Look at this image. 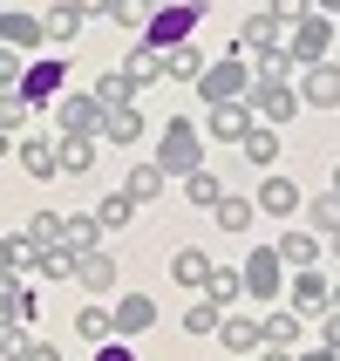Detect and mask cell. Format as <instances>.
<instances>
[{
	"label": "cell",
	"mask_w": 340,
	"mask_h": 361,
	"mask_svg": "<svg viewBox=\"0 0 340 361\" xmlns=\"http://www.w3.org/2000/svg\"><path fill=\"white\" fill-rule=\"evenodd\" d=\"M198 20H204V0H177V7H150V20H143V48L170 55V48H184V41L198 35Z\"/></svg>",
	"instance_id": "1"
},
{
	"label": "cell",
	"mask_w": 340,
	"mask_h": 361,
	"mask_svg": "<svg viewBox=\"0 0 340 361\" xmlns=\"http://www.w3.org/2000/svg\"><path fill=\"white\" fill-rule=\"evenodd\" d=\"M157 171H163V178H191V171H204V130H198V123H184V116L163 123Z\"/></svg>",
	"instance_id": "2"
},
{
	"label": "cell",
	"mask_w": 340,
	"mask_h": 361,
	"mask_svg": "<svg viewBox=\"0 0 340 361\" xmlns=\"http://www.w3.org/2000/svg\"><path fill=\"white\" fill-rule=\"evenodd\" d=\"M198 96H204V109H211V102H245V96H252V68H245V55L204 61V75H198Z\"/></svg>",
	"instance_id": "3"
},
{
	"label": "cell",
	"mask_w": 340,
	"mask_h": 361,
	"mask_svg": "<svg viewBox=\"0 0 340 361\" xmlns=\"http://www.w3.org/2000/svg\"><path fill=\"white\" fill-rule=\"evenodd\" d=\"M327 35H334V14H306L293 35H286V55H293V68H313V61H327Z\"/></svg>",
	"instance_id": "4"
},
{
	"label": "cell",
	"mask_w": 340,
	"mask_h": 361,
	"mask_svg": "<svg viewBox=\"0 0 340 361\" xmlns=\"http://www.w3.org/2000/svg\"><path fill=\"white\" fill-rule=\"evenodd\" d=\"M300 116V96L286 89V82H252V123H265V130H279V123Z\"/></svg>",
	"instance_id": "5"
},
{
	"label": "cell",
	"mask_w": 340,
	"mask_h": 361,
	"mask_svg": "<svg viewBox=\"0 0 340 361\" xmlns=\"http://www.w3.org/2000/svg\"><path fill=\"white\" fill-rule=\"evenodd\" d=\"M55 123H61V137H96L102 143V102L96 96H55Z\"/></svg>",
	"instance_id": "6"
},
{
	"label": "cell",
	"mask_w": 340,
	"mask_h": 361,
	"mask_svg": "<svg viewBox=\"0 0 340 361\" xmlns=\"http://www.w3.org/2000/svg\"><path fill=\"white\" fill-rule=\"evenodd\" d=\"M143 327H157V300H150V293H122V300L109 307V341H130Z\"/></svg>",
	"instance_id": "7"
},
{
	"label": "cell",
	"mask_w": 340,
	"mask_h": 361,
	"mask_svg": "<svg viewBox=\"0 0 340 361\" xmlns=\"http://www.w3.org/2000/svg\"><path fill=\"white\" fill-rule=\"evenodd\" d=\"M245 273V293H252V300H279V280H286V266H279V252H272V245H265V252H252V259L239 266Z\"/></svg>",
	"instance_id": "8"
},
{
	"label": "cell",
	"mask_w": 340,
	"mask_h": 361,
	"mask_svg": "<svg viewBox=\"0 0 340 361\" xmlns=\"http://www.w3.org/2000/svg\"><path fill=\"white\" fill-rule=\"evenodd\" d=\"M61 82H68V68H61V55H55V61H34V68H20V89H14V96L34 109V102H55V96H61Z\"/></svg>",
	"instance_id": "9"
},
{
	"label": "cell",
	"mask_w": 340,
	"mask_h": 361,
	"mask_svg": "<svg viewBox=\"0 0 340 361\" xmlns=\"http://www.w3.org/2000/svg\"><path fill=\"white\" fill-rule=\"evenodd\" d=\"M41 14H20V7H7L0 14V48H14V55H27V48H41Z\"/></svg>",
	"instance_id": "10"
},
{
	"label": "cell",
	"mask_w": 340,
	"mask_h": 361,
	"mask_svg": "<svg viewBox=\"0 0 340 361\" xmlns=\"http://www.w3.org/2000/svg\"><path fill=\"white\" fill-rule=\"evenodd\" d=\"M300 102H306V109H334V102H340V68H334V61H313V68H306Z\"/></svg>",
	"instance_id": "11"
},
{
	"label": "cell",
	"mask_w": 340,
	"mask_h": 361,
	"mask_svg": "<svg viewBox=\"0 0 340 361\" xmlns=\"http://www.w3.org/2000/svg\"><path fill=\"white\" fill-rule=\"evenodd\" d=\"M245 130H252V109H245V102H211V116H204V137L239 143Z\"/></svg>",
	"instance_id": "12"
},
{
	"label": "cell",
	"mask_w": 340,
	"mask_h": 361,
	"mask_svg": "<svg viewBox=\"0 0 340 361\" xmlns=\"http://www.w3.org/2000/svg\"><path fill=\"white\" fill-rule=\"evenodd\" d=\"M265 48H286V27L272 14H252L239 20V55H265Z\"/></svg>",
	"instance_id": "13"
},
{
	"label": "cell",
	"mask_w": 340,
	"mask_h": 361,
	"mask_svg": "<svg viewBox=\"0 0 340 361\" xmlns=\"http://www.w3.org/2000/svg\"><path fill=\"white\" fill-rule=\"evenodd\" d=\"M272 252H279V266H293V273H313L320 252H327V239H313V232H286Z\"/></svg>",
	"instance_id": "14"
},
{
	"label": "cell",
	"mask_w": 340,
	"mask_h": 361,
	"mask_svg": "<svg viewBox=\"0 0 340 361\" xmlns=\"http://www.w3.org/2000/svg\"><path fill=\"white\" fill-rule=\"evenodd\" d=\"M27 321H34V293L14 273H0V327H27Z\"/></svg>",
	"instance_id": "15"
},
{
	"label": "cell",
	"mask_w": 340,
	"mask_h": 361,
	"mask_svg": "<svg viewBox=\"0 0 340 361\" xmlns=\"http://www.w3.org/2000/svg\"><path fill=\"white\" fill-rule=\"evenodd\" d=\"M252 212L293 219V212H300V184H293V178H265V184H259V198H252Z\"/></svg>",
	"instance_id": "16"
},
{
	"label": "cell",
	"mask_w": 340,
	"mask_h": 361,
	"mask_svg": "<svg viewBox=\"0 0 340 361\" xmlns=\"http://www.w3.org/2000/svg\"><path fill=\"white\" fill-rule=\"evenodd\" d=\"M75 280L89 286V293H109V286H116V252H109V245L82 252V259H75Z\"/></svg>",
	"instance_id": "17"
},
{
	"label": "cell",
	"mask_w": 340,
	"mask_h": 361,
	"mask_svg": "<svg viewBox=\"0 0 340 361\" xmlns=\"http://www.w3.org/2000/svg\"><path fill=\"white\" fill-rule=\"evenodd\" d=\"M55 171H61V178L96 171V137H55Z\"/></svg>",
	"instance_id": "18"
},
{
	"label": "cell",
	"mask_w": 340,
	"mask_h": 361,
	"mask_svg": "<svg viewBox=\"0 0 340 361\" xmlns=\"http://www.w3.org/2000/svg\"><path fill=\"white\" fill-rule=\"evenodd\" d=\"M218 341H225V355H259V321L252 314H225Z\"/></svg>",
	"instance_id": "19"
},
{
	"label": "cell",
	"mask_w": 340,
	"mask_h": 361,
	"mask_svg": "<svg viewBox=\"0 0 340 361\" xmlns=\"http://www.w3.org/2000/svg\"><path fill=\"white\" fill-rule=\"evenodd\" d=\"M170 280H177V286H198V293H204V280H211V252H198V245H177V252H170Z\"/></svg>",
	"instance_id": "20"
},
{
	"label": "cell",
	"mask_w": 340,
	"mask_h": 361,
	"mask_svg": "<svg viewBox=\"0 0 340 361\" xmlns=\"http://www.w3.org/2000/svg\"><path fill=\"white\" fill-rule=\"evenodd\" d=\"M293 341H300V314H293V307H279V314H265V321H259V348L293 355Z\"/></svg>",
	"instance_id": "21"
},
{
	"label": "cell",
	"mask_w": 340,
	"mask_h": 361,
	"mask_svg": "<svg viewBox=\"0 0 340 361\" xmlns=\"http://www.w3.org/2000/svg\"><path fill=\"white\" fill-rule=\"evenodd\" d=\"M327 293H334V286H327V273L320 266H313V273H300V280H293V314H327Z\"/></svg>",
	"instance_id": "22"
},
{
	"label": "cell",
	"mask_w": 340,
	"mask_h": 361,
	"mask_svg": "<svg viewBox=\"0 0 340 361\" xmlns=\"http://www.w3.org/2000/svg\"><path fill=\"white\" fill-rule=\"evenodd\" d=\"M204 300L218 307V314H225L232 300H245V273H239V266H211V280H204Z\"/></svg>",
	"instance_id": "23"
},
{
	"label": "cell",
	"mask_w": 340,
	"mask_h": 361,
	"mask_svg": "<svg viewBox=\"0 0 340 361\" xmlns=\"http://www.w3.org/2000/svg\"><path fill=\"white\" fill-rule=\"evenodd\" d=\"M122 82H130V89H150V82H163V55L157 48H130V61H122Z\"/></svg>",
	"instance_id": "24"
},
{
	"label": "cell",
	"mask_w": 340,
	"mask_h": 361,
	"mask_svg": "<svg viewBox=\"0 0 340 361\" xmlns=\"http://www.w3.org/2000/svg\"><path fill=\"white\" fill-rule=\"evenodd\" d=\"M14 157H20V171H27V178H55V137H27V143H14Z\"/></svg>",
	"instance_id": "25"
},
{
	"label": "cell",
	"mask_w": 340,
	"mask_h": 361,
	"mask_svg": "<svg viewBox=\"0 0 340 361\" xmlns=\"http://www.w3.org/2000/svg\"><path fill=\"white\" fill-rule=\"evenodd\" d=\"M137 137H143L137 102H122V109H102V143H137Z\"/></svg>",
	"instance_id": "26"
},
{
	"label": "cell",
	"mask_w": 340,
	"mask_h": 361,
	"mask_svg": "<svg viewBox=\"0 0 340 361\" xmlns=\"http://www.w3.org/2000/svg\"><path fill=\"white\" fill-rule=\"evenodd\" d=\"M163 184H170V178H163L157 164H137L130 184H122V198H130V204H150V198H163Z\"/></svg>",
	"instance_id": "27"
},
{
	"label": "cell",
	"mask_w": 340,
	"mask_h": 361,
	"mask_svg": "<svg viewBox=\"0 0 340 361\" xmlns=\"http://www.w3.org/2000/svg\"><path fill=\"white\" fill-rule=\"evenodd\" d=\"M239 150H245V157H252V164L265 171V164L279 157V130H265V123H252V130L239 137Z\"/></svg>",
	"instance_id": "28"
},
{
	"label": "cell",
	"mask_w": 340,
	"mask_h": 361,
	"mask_svg": "<svg viewBox=\"0 0 340 361\" xmlns=\"http://www.w3.org/2000/svg\"><path fill=\"white\" fill-rule=\"evenodd\" d=\"M34 259H41V245L27 239V232H14V239H0V266H7V273H34Z\"/></svg>",
	"instance_id": "29"
},
{
	"label": "cell",
	"mask_w": 340,
	"mask_h": 361,
	"mask_svg": "<svg viewBox=\"0 0 340 361\" xmlns=\"http://www.w3.org/2000/svg\"><path fill=\"white\" fill-rule=\"evenodd\" d=\"M306 232H313V239H334V232H340V198H334V191L306 204Z\"/></svg>",
	"instance_id": "30"
},
{
	"label": "cell",
	"mask_w": 340,
	"mask_h": 361,
	"mask_svg": "<svg viewBox=\"0 0 340 361\" xmlns=\"http://www.w3.org/2000/svg\"><path fill=\"white\" fill-rule=\"evenodd\" d=\"M75 259H82V252H68V245H41L34 273H41V280H75Z\"/></svg>",
	"instance_id": "31"
},
{
	"label": "cell",
	"mask_w": 340,
	"mask_h": 361,
	"mask_svg": "<svg viewBox=\"0 0 340 361\" xmlns=\"http://www.w3.org/2000/svg\"><path fill=\"white\" fill-rule=\"evenodd\" d=\"M163 75H170V82H198V75H204V55L184 41V48H170V55H163Z\"/></svg>",
	"instance_id": "32"
},
{
	"label": "cell",
	"mask_w": 340,
	"mask_h": 361,
	"mask_svg": "<svg viewBox=\"0 0 340 361\" xmlns=\"http://www.w3.org/2000/svg\"><path fill=\"white\" fill-rule=\"evenodd\" d=\"M89 96H96L102 109H122V102L137 96V89H130V82H122V68H102V75H96V89H89Z\"/></svg>",
	"instance_id": "33"
},
{
	"label": "cell",
	"mask_w": 340,
	"mask_h": 361,
	"mask_svg": "<svg viewBox=\"0 0 340 361\" xmlns=\"http://www.w3.org/2000/svg\"><path fill=\"white\" fill-rule=\"evenodd\" d=\"M89 219H96V232H122V225L137 219V204H130V198H122V191H116V198H102L96 212H89Z\"/></svg>",
	"instance_id": "34"
},
{
	"label": "cell",
	"mask_w": 340,
	"mask_h": 361,
	"mask_svg": "<svg viewBox=\"0 0 340 361\" xmlns=\"http://www.w3.org/2000/svg\"><path fill=\"white\" fill-rule=\"evenodd\" d=\"M184 198L198 204V212H211V204H218V198H225V184H218V178H211V171H191V178H184Z\"/></svg>",
	"instance_id": "35"
},
{
	"label": "cell",
	"mask_w": 340,
	"mask_h": 361,
	"mask_svg": "<svg viewBox=\"0 0 340 361\" xmlns=\"http://www.w3.org/2000/svg\"><path fill=\"white\" fill-rule=\"evenodd\" d=\"M61 245H68V252H96V245H102L96 219H61Z\"/></svg>",
	"instance_id": "36"
},
{
	"label": "cell",
	"mask_w": 340,
	"mask_h": 361,
	"mask_svg": "<svg viewBox=\"0 0 340 361\" xmlns=\"http://www.w3.org/2000/svg\"><path fill=\"white\" fill-rule=\"evenodd\" d=\"M211 212H218V232H245V225L259 219V212H252V198H218Z\"/></svg>",
	"instance_id": "37"
},
{
	"label": "cell",
	"mask_w": 340,
	"mask_h": 361,
	"mask_svg": "<svg viewBox=\"0 0 340 361\" xmlns=\"http://www.w3.org/2000/svg\"><path fill=\"white\" fill-rule=\"evenodd\" d=\"M75 27H82V14H75V7H68V0L41 14V35H48V41H68V35H75Z\"/></svg>",
	"instance_id": "38"
},
{
	"label": "cell",
	"mask_w": 340,
	"mask_h": 361,
	"mask_svg": "<svg viewBox=\"0 0 340 361\" xmlns=\"http://www.w3.org/2000/svg\"><path fill=\"white\" fill-rule=\"evenodd\" d=\"M218 321H225V314H218V307H211V300L184 307V334H198V341H204V334H218Z\"/></svg>",
	"instance_id": "39"
},
{
	"label": "cell",
	"mask_w": 340,
	"mask_h": 361,
	"mask_svg": "<svg viewBox=\"0 0 340 361\" xmlns=\"http://www.w3.org/2000/svg\"><path fill=\"white\" fill-rule=\"evenodd\" d=\"M109 20H116V27H130V35H143V20H150V0H109Z\"/></svg>",
	"instance_id": "40"
},
{
	"label": "cell",
	"mask_w": 340,
	"mask_h": 361,
	"mask_svg": "<svg viewBox=\"0 0 340 361\" xmlns=\"http://www.w3.org/2000/svg\"><path fill=\"white\" fill-rule=\"evenodd\" d=\"M259 61V82H286L293 75V55H286V48H265V55H252Z\"/></svg>",
	"instance_id": "41"
},
{
	"label": "cell",
	"mask_w": 340,
	"mask_h": 361,
	"mask_svg": "<svg viewBox=\"0 0 340 361\" xmlns=\"http://www.w3.org/2000/svg\"><path fill=\"white\" fill-rule=\"evenodd\" d=\"M75 327H82V341H109V307H82Z\"/></svg>",
	"instance_id": "42"
},
{
	"label": "cell",
	"mask_w": 340,
	"mask_h": 361,
	"mask_svg": "<svg viewBox=\"0 0 340 361\" xmlns=\"http://www.w3.org/2000/svg\"><path fill=\"white\" fill-rule=\"evenodd\" d=\"M265 14L279 20L286 35H293V27H300V20H306V14H313V0H272V7H265Z\"/></svg>",
	"instance_id": "43"
},
{
	"label": "cell",
	"mask_w": 340,
	"mask_h": 361,
	"mask_svg": "<svg viewBox=\"0 0 340 361\" xmlns=\"http://www.w3.org/2000/svg\"><path fill=\"white\" fill-rule=\"evenodd\" d=\"M27 239L34 245H61V219L55 212H34V219H27Z\"/></svg>",
	"instance_id": "44"
},
{
	"label": "cell",
	"mask_w": 340,
	"mask_h": 361,
	"mask_svg": "<svg viewBox=\"0 0 340 361\" xmlns=\"http://www.w3.org/2000/svg\"><path fill=\"white\" fill-rule=\"evenodd\" d=\"M20 123H27V102H20L14 89H7V96H0V130H7V137H14Z\"/></svg>",
	"instance_id": "45"
},
{
	"label": "cell",
	"mask_w": 340,
	"mask_h": 361,
	"mask_svg": "<svg viewBox=\"0 0 340 361\" xmlns=\"http://www.w3.org/2000/svg\"><path fill=\"white\" fill-rule=\"evenodd\" d=\"M7 89H20V55L14 48H0V96H7Z\"/></svg>",
	"instance_id": "46"
},
{
	"label": "cell",
	"mask_w": 340,
	"mask_h": 361,
	"mask_svg": "<svg viewBox=\"0 0 340 361\" xmlns=\"http://www.w3.org/2000/svg\"><path fill=\"white\" fill-rule=\"evenodd\" d=\"M320 348H334V355H340V314H334V307L320 314Z\"/></svg>",
	"instance_id": "47"
},
{
	"label": "cell",
	"mask_w": 340,
	"mask_h": 361,
	"mask_svg": "<svg viewBox=\"0 0 340 361\" xmlns=\"http://www.w3.org/2000/svg\"><path fill=\"white\" fill-rule=\"evenodd\" d=\"M96 361H137V355H130V341H96Z\"/></svg>",
	"instance_id": "48"
},
{
	"label": "cell",
	"mask_w": 340,
	"mask_h": 361,
	"mask_svg": "<svg viewBox=\"0 0 340 361\" xmlns=\"http://www.w3.org/2000/svg\"><path fill=\"white\" fill-rule=\"evenodd\" d=\"M20 361H61V348L55 341H27V355H20Z\"/></svg>",
	"instance_id": "49"
},
{
	"label": "cell",
	"mask_w": 340,
	"mask_h": 361,
	"mask_svg": "<svg viewBox=\"0 0 340 361\" xmlns=\"http://www.w3.org/2000/svg\"><path fill=\"white\" fill-rule=\"evenodd\" d=\"M68 7H75L82 20H89V14H109V0H68Z\"/></svg>",
	"instance_id": "50"
},
{
	"label": "cell",
	"mask_w": 340,
	"mask_h": 361,
	"mask_svg": "<svg viewBox=\"0 0 340 361\" xmlns=\"http://www.w3.org/2000/svg\"><path fill=\"white\" fill-rule=\"evenodd\" d=\"M293 361H340L334 348H306V355H293Z\"/></svg>",
	"instance_id": "51"
},
{
	"label": "cell",
	"mask_w": 340,
	"mask_h": 361,
	"mask_svg": "<svg viewBox=\"0 0 340 361\" xmlns=\"http://www.w3.org/2000/svg\"><path fill=\"white\" fill-rule=\"evenodd\" d=\"M259 361H293V355H279V348H259Z\"/></svg>",
	"instance_id": "52"
},
{
	"label": "cell",
	"mask_w": 340,
	"mask_h": 361,
	"mask_svg": "<svg viewBox=\"0 0 340 361\" xmlns=\"http://www.w3.org/2000/svg\"><path fill=\"white\" fill-rule=\"evenodd\" d=\"M0 157H14V137H7V130H0Z\"/></svg>",
	"instance_id": "53"
},
{
	"label": "cell",
	"mask_w": 340,
	"mask_h": 361,
	"mask_svg": "<svg viewBox=\"0 0 340 361\" xmlns=\"http://www.w3.org/2000/svg\"><path fill=\"white\" fill-rule=\"evenodd\" d=\"M334 7H340V0H313V14H334Z\"/></svg>",
	"instance_id": "54"
},
{
	"label": "cell",
	"mask_w": 340,
	"mask_h": 361,
	"mask_svg": "<svg viewBox=\"0 0 340 361\" xmlns=\"http://www.w3.org/2000/svg\"><path fill=\"white\" fill-rule=\"evenodd\" d=\"M327 259H340V232H334V239H327Z\"/></svg>",
	"instance_id": "55"
},
{
	"label": "cell",
	"mask_w": 340,
	"mask_h": 361,
	"mask_svg": "<svg viewBox=\"0 0 340 361\" xmlns=\"http://www.w3.org/2000/svg\"><path fill=\"white\" fill-rule=\"evenodd\" d=\"M327 307H334V314H340V286H334V293H327Z\"/></svg>",
	"instance_id": "56"
},
{
	"label": "cell",
	"mask_w": 340,
	"mask_h": 361,
	"mask_svg": "<svg viewBox=\"0 0 340 361\" xmlns=\"http://www.w3.org/2000/svg\"><path fill=\"white\" fill-rule=\"evenodd\" d=\"M327 191H334V198H340V171H334V184H327Z\"/></svg>",
	"instance_id": "57"
},
{
	"label": "cell",
	"mask_w": 340,
	"mask_h": 361,
	"mask_svg": "<svg viewBox=\"0 0 340 361\" xmlns=\"http://www.w3.org/2000/svg\"><path fill=\"white\" fill-rule=\"evenodd\" d=\"M150 7H177V0H150Z\"/></svg>",
	"instance_id": "58"
},
{
	"label": "cell",
	"mask_w": 340,
	"mask_h": 361,
	"mask_svg": "<svg viewBox=\"0 0 340 361\" xmlns=\"http://www.w3.org/2000/svg\"><path fill=\"white\" fill-rule=\"evenodd\" d=\"M0 273H7V266H0Z\"/></svg>",
	"instance_id": "59"
}]
</instances>
